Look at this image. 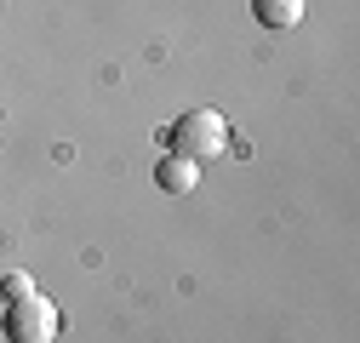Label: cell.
Masks as SVG:
<instances>
[{"instance_id": "cell-1", "label": "cell", "mask_w": 360, "mask_h": 343, "mask_svg": "<svg viewBox=\"0 0 360 343\" xmlns=\"http://www.w3.org/2000/svg\"><path fill=\"white\" fill-rule=\"evenodd\" d=\"M166 143L172 155H184V160H217L223 149H229V120H223L217 109H189L184 120H172L166 126Z\"/></svg>"}, {"instance_id": "cell-2", "label": "cell", "mask_w": 360, "mask_h": 343, "mask_svg": "<svg viewBox=\"0 0 360 343\" xmlns=\"http://www.w3.org/2000/svg\"><path fill=\"white\" fill-rule=\"evenodd\" d=\"M6 337L12 343H52L58 337V304L40 292H23L6 304Z\"/></svg>"}, {"instance_id": "cell-3", "label": "cell", "mask_w": 360, "mask_h": 343, "mask_svg": "<svg viewBox=\"0 0 360 343\" xmlns=\"http://www.w3.org/2000/svg\"><path fill=\"white\" fill-rule=\"evenodd\" d=\"M303 0H252V18L263 23V29H275V34H286V29H297L303 23Z\"/></svg>"}, {"instance_id": "cell-4", "label": "cell", "mask_w": 360, "mask_h": 343, "mask_svg": "<svg viewBox=\"0 0 360 343\" xmlns=\"http://www.w3.org/2000/svg\"><path fill=\"white\" fill-rule=\"evenodd\" d=\"M155 178H160V189H166V195H189V189L200 183V172H195V160H184V155H166Z\"/></svg>"}, {"instance_id": "cell-5", "label": "cell", "mask_w": 360, "mask_h": 343, "mask_svg": "<svg viewBox=\"0 0 360 343\" xmlns=\"http://www.w3.org/2000/svg\"><path fill=\"white\" fill-rule=\"evenodd\" d=\"M23 292H34V286H29V275L12 269V275H6V297H23Z\"/></svg>"}, {"instance_id": "cell-6", "label": "cell", "mask_w": 360, "mask_h": 343, "mask_svg": "<svg viewBox=\"0 0 360 343\" xmlns=\"http://www.w3.org/2000/svg\"><path fill=\"white\" fill-rule=\"evenodd\" d=\"M0 326H6V309H0Z\"/></svg>"}]
</instances>
